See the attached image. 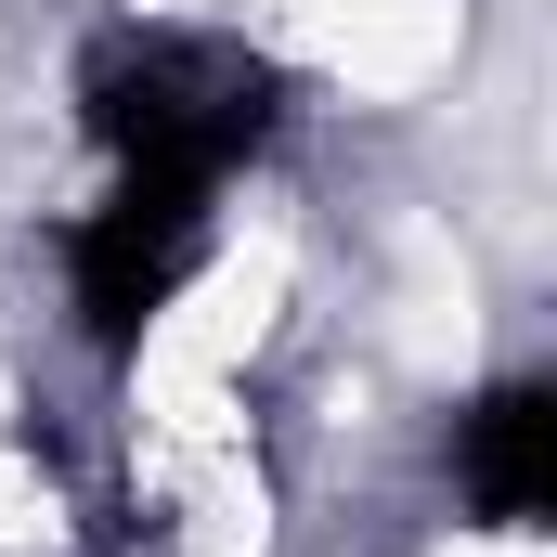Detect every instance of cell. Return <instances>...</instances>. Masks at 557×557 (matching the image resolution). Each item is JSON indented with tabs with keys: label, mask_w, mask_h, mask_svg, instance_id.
Listing matches in <instances>:
<instances>
[{
	"label": "cell",
	"mask_w": 557,
	"mask_h": 557,
	"mask_svg": "<svg viewBox=\"0 0 557 557\" xmlns=\"http://www.w3.org/2000/svg\"><path fill=\"white\" fill-rule=\"evenodd\" d=\"M78 117H91V143H104L131 182L208 195L234 156H260L273 78H260L247 52H221V39H104V52L78 65Z\"/></svg>",
	"instance_id": "6da1fadb"
},
{
	"label": "cell",
	"mask_w": 557,
	"mask_h": 557,
	"mask_svg": "<svg viewBox=\"0 0 557 557\" xmlns=\"http://www.w3.org/2000/svg\"><path fill=\"white\" fill-rule=\"evenodd\" d=\"M195 247H208V195H182V182H131V169H117V195L65 234V273H78V324H91V350H131L143 324L169 311V285L195 273Z\"/></svg>",
	"instance_id": "7a4b0ae2"
},
{
	"label": "cell",
	"mask_w": 557,
	"mask_h": 557,
	"mask_svg": "<svg viewBox=\"0 0 557 557\" xmlns=\"http://www.w3.org/2000/svg\"><path fill=\"white\" fill-rule=\"evenodd\" d=\"M454 467H467V506H480L493 532H532L557 506V389L545 376H506V389L467 416Z\"/></svg>",
	"instance_id": "3957f363"
}]
</instances>
